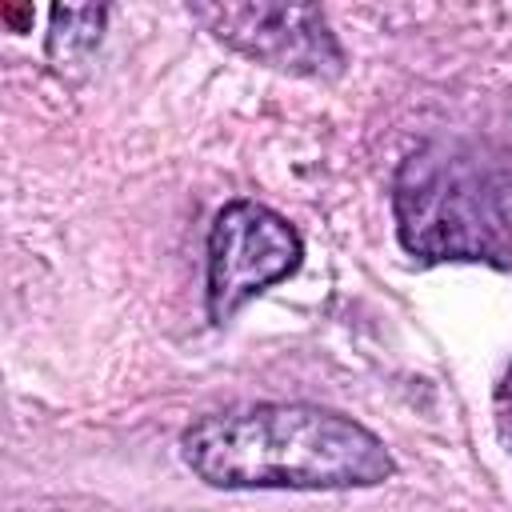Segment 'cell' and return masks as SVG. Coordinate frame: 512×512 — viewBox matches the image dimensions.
Wrapping results in <instances>:
<instances>
[{"mask_svg":"<svg viewBox=\"0 0 512 512\" xmlns=\"http://www.w3.org/2000/svg\"><path fill=\"white\" fill-rule=\"evenodd\" d=\"M184 464L212 488H368L392 476L388 448L356 420L312 404H248L200 416Z\"/></svg>","mask_w":512,"mask_h":512,"instance_id":"obj_1","label":"cell"},{"mask_svg":"<svg viewBox=\"0 0 512 512\" xmlns=\"http://www.w3.org/2000/svg\"><path fill=\"white\" fill-rule=\"evenodd\" d=\"M396 232L424 260H484L512 268V172L476 148L432 140L392 184Z\"/></svg>","mask_w":512,"mask_h":512,"instance_id":"obj_2","label":"cell"},{"mask_svg":"<svg viewBox=\"0 0 512 512\" xmlns=\"http://www.w3.org/2000/svg\"><path fill=\"white\" fill-rule=\"evenodd\" d=\"M296 264V228L256 200H232L208 232V316L224 324L244 300L284 280Z\"/></svg>","mask_w":512,"mask_h":512,"instance_id":"obj_3","label":"cell"},{"mask_svg":"<svg viewBox=\"0 0 512 512\" xmlns=\"http://www.w3.org/2000/svg\"><path fill=\"white\" fill-rule=\"evenodd\" d=\"M228 48L296 76H340L344 52L320 8L304 4H192L188 8Z\"/></svg>","mask_w":512,"mask_h":512,"instance_id":"obj_4","label":"cell"},{"mask_svg":"<svg viewBox=\"0 0 512 512\" xmlns=\"http://www.w3.org/2000/svg\"><path fill=\"white\" fill-rule=\"evenodd\" d=\"M104 8H52V36H48V56L64 68L80 60L84 52L96 48L100 28H104Z\"/></svg>","mask_w":512,"mask_h":512,"instance_id":"obj_5","label":"cell"},{"mask_svg":"<svg viewBox=\"0 0 512 512\" xmlns=\"http://www.w3.org/2000/svg\"><path fill=\"white\" fill-rule=\"evenodd\" d=\"M496 420H500V432H504V440L512 444V364H508L504 380L496 384Z\"/></svg>","mask_w":512,"mask_h":512,"instance_id":"obj_6","label":"cell"}]
</instances>
